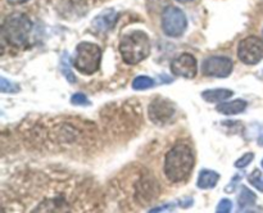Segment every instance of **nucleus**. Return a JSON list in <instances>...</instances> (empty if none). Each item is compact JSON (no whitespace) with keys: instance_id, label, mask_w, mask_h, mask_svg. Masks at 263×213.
Segmentation results:
<instances>
[{"instance_id":"obj_17","label":"nucleus","mask_w":263,"mask_h":213,"mask_svg":"<svg viewBox=\"0 0 263 213\" xmlns=\"http://www.w3.org/2000/svg\"><path fill=\"white\" fill-rule=\"evenodd\" d=\"M248 180H249V182H251V184L253 185L254 187H257V189H258L259 191L263 192L262 175H261V171H259V169H254V171L252 172L251 175H249Z\"/></svg>"},{"instance_id":"obj_7","label":"nucleus","mask_w":263,"mask_h":213,"mask_svg":"<svg viewBox=\"0 0 263 213\" xmlns=\"http://www.w3.org/2000/svg\"><path fill=\"white\" fill-rule=\"evenodd\" d=\"M233 68V61L228 56L221 55L210 56L202 64V72L205 76L218 77V79H225L230 76Z\"/></svg>"},{"instance_id":"obj_4","label":"nucleus","mask_w":263,"mask_h":213,"mask_svg":"<svg viewBox=\"0 0 263 213\" xmlns=\"http://www.w3.org/2000/svg\"><path fill=\"white\" fill-rule=\"evenodd\" d=\"M102 63V49L97 44L82 41L76 46L73 66L81 73L94 74L100 68Z\"/></svg>"},{"instance_id":"obj_15","label":"nucleus","mask_w":263,"mask_h":213,"mask_svg":"<svg viewBox=\"0 0 263 213\" xmlns=\"http://www.w3.org/2000/svg\"><path fill=\"white\" fill-rule=\"evenodd\" d=\"M156 85L154 80L149 76H138L133 81V89L134 90H148Z\"/></svg>"},{"instance_id":"obj_24","label":"nucleus","mask_w":263,"mask_h":213,"mask_svg":"<svg viewBox=\"0 0 263 213\" xmlns=\"http://www.w3.org/2000/svg\"><path fill=\"white\" fill-rule=\"evenodd\" d=\"M261 164H262V167H263V159H262V162H261Z\"/></svg>"},{"instance_id":"obj_14","label":"nucleus","mask_w":263,"mask_h":213,"mask_svg":"<svg viewBox=\"0 0 263 213\" xmlns=\"http://www.w3.org/2000/svg\"><path fill=\"white\" fill-rule=\"evenodd\" d=\"M257 197L251 189L247 186H241V191L238 198V204L240 208H249L256 204Z\"/></svg>"},{"instance_id":"obj_6","label":"nucleus","mask_w":263,"mask_h":213,"mask_svg":"<svg viewBox=\"0 0 263 213\" xmlns=\"http://www.w3.org/2000/svg\"><path fill=\"white\" fill-rule=\"evenodd\" d=\"M238 56L244 64L254 66L263 59V41L257 36H248L239 43Z\"/></svg>"},{"instance_id":"obj_12","label":"nucleus","mask_w":263,"mask_h":213,"mask_svg":"<svg viewBox=\"0 0 263 213\" xmlns=\"http://www.w3.org/2000/svg\"><path fill=\"white\" fill-rule=\"evenodd\" d=\"M220 181V173L212 169H202L198 176L197 186L199 189H212Z\"/></svg>"},{"instance_id":"obj_19","label":"nucleus","mask_w":263,"mask_h":213,"mask_svg":"<svg viewBox=\"0 0 263 213\" xmlns=\"http://www.w3.org/2000/svg\"><path fill=\"white\" fill-rule=\"evenodd\" d=\"M253 158H254L253 153L244 154L243 157H240V158L235 162V167L236 168H244V167H247L252 161H253Z\"/></svg>"},{"instance_id":"obj_22","label":"nucleus","mask_w":263,"mask_h":213,"mask_svg":"<svg viewBox=\"0 0 263 213\" xmlns=\"http://www.w3.org/2000/svg\"><path fill=\"white\" fill-rule=\"evenodd\" d=\"M176 2L181 3V4H186V3H190V2H194V0H176Z\"/></svg>"},{"instance_id":"obj_2","label":"nucleus","mask_w":263,"mask_h":213,"mask_svg":"<svg viewBox=\"0 0 263 213\" xmlns=\"http://www.w3.org/2000/svg\"><path fill=\"white\" fill-rule=\"evenodd\" d=\"M120 53L123 62L130 66L140 63L151 54V41L143 31H133L121 38Z\"/></svg>"},{"instance_id":"obj_8","label":"nucleus","mask_w":263,"mask_h":213,"mask_svg":"<svg viewBox=\"0 0 263 213\" xmlns=\"http://www.w3.org/2000/svg\"><path fill=\"white\" fill-rule=\"evenodd\" d=\"M148 114L152 122L156 123V125L163 126L175 115V107L170 100L158 98V99L153 100L151 103Z\"/></svg>"},{"instance_id":"obj_21","label":"nucleus","mask_w":263,"mask_h":213,"mask_svg":"<svg viewBox=\"0 0 263 213\" xmlns=\"http://www.w3.org/2000/svg\"><path fill=\"white\" fill-rule=\"evenodd\" d=\"M7 2L12 5H17V4H25V3H27L28 0H7Z\"/></svg>"},{"instance_id":"obj_9","label":"nucleus","mask_w":263,"mask_h":213,"mask_svg":"<svg viewBox=\"0 0 263 213\" xmlns=\"http://www.w3.org/2000/svg\"><path fill=\"white\" fill-rule=\"evenodd\" d=\"M197 59L190 53L180 54L171 63V72L175 76L190 80L197 76Z\"/></svg>"},{"instance_id":"obj_10","label":"nucleus","mask_w":263,"mask_h":213,"mask_svg":"<svg viewBox=\"0 0 263 213\" xmlns=\"http://www.w3.org/2000/svg\"><path fill=\"white\" fill-rule=\"evenodd\" d=\"M116 21H117V13L115 9H105L104 12H102L100 14H98L97 17L92 21V28L98 32H107L108 30L115 26Z\"/></svg>"},{"instance_id":"obj_20","label":"nucleus","mask_w":263,"mask_h":213,"mask_svg":"<svg viewBox=\"0 0 263 213\" xmlns=\"http://www.w3.org/2000/svg\"><path fill=\"white\" fill-rule=\"evenodd\" d=\"M231 208H233V203L230 199H222L218 203L217 208H216V212L217 213H229L231 212Z\"/></svg>"},{"instance_id":"obj_16","label":"nucleus","mask_w":263,"mask_h":213,"mask_svg":"<svg viewBox=\"0 0 263 213\" xmlns=\"http://www.w3.org/2000/svg\"><path fill=\"white\" fill-rule=\"evenodd\" d=\"M0 91H2L3 94H7V92L13 94V92L20 91V86L13 84V82L8 81L5 77H2V79H0Z\"/></svg>"},{"instance_id":"obj_13","label":"nucleus","mask_w":263,"mask_h":213,"mask_svg":"<svg viewBox=\"0 0 263 213\" xmlns=\"http://www.w3.org/2000/svg\"><path fill=\"white\" fill-rule=\"evenodd\" d=\"M234 95L233 90L229 89H211L202 92L203 100L208 103H221L230 99Z\"/></svg>"},{"instance_id":"obj_18","label":"nucleus","mask_w":263,"mask_h":213,"mask_svg":"<svg viewBox=\"0 0 263 213\" xmlns=\"http://www.w3.org/2000/svg\"><path fill=\"white\" fill-rule=\"evenodd\" d=\"M71 103L74 105H89L90 100L87 99V96L81 92H76L71 96Z\"/></svg>"},{"instance_id":"obj_1","label":"nucleus","mask_w":263,"mask_h":213,"mask_svg":"<svg viewBox=\"0 0 263 213\" xmlns=\"http://www.w3.org/2000/svg\"><path fill=\"white\" fill-rule=\"evenodd\" d=\"M195 164L193 149L186 144L172 146L164 158V175L172 184L185 181L192 173Z\"/></svg>"},{"instance_id":"obj_11","label":"nucleus","mask_w":263,"mask_h":213,"mask_svg":"<svg viewBox=\"0 0 263 213\" xmlns=\"http://www.w3.org/2000/svg\"><path fill=\"white\" fill-rule=\"evenodd\" d=\"M247 102L243 99H236V100H231V102H226V103H221L216 107V110L218 113H222L225 115H234V114H239V113H243L247 108Z\"/></svg>"},{"instance_id":"obj_5","label":"nucleus","mask_w":263,"mask_h":213,"mask_svg":"<svg viewBox=\"0 0 263 213\" xmlns=\"http://www.w3.org/2000/svg\"><path fill=\"white\" fill-rule=\"evenodd\" d=\"M187 28V18L180 8L168 5L162 13V30L168 37L176 38L182 36Z\"/></svg>"},{"instance_id":"obj_3","label":"nucleus","mask_w":263,"mask_h":213,"mask_svg":"<svg viewBox=\"0 0 263 213\" xmlns=\"http://www.w3.org/2000/svg\"><path fill=\"white\" fill-rule=\"evenodd\" d=\"M32 30V22L25 13H13L5 18L2 26V33L8 44L21 46L27 43Z\"/></svg>"},{"instance_id":"obj_23","label":"nucleus","mask_w":263,"mask_h":213,"mask_svg":"<svg viewBox=\"0 0 263 213\" xmlns=\"http://www.w3.org/2000/svg\"><path fill=\"white\" fill-rule=\"evenodd\" d=\"M258 144H259V145L263 146V135H261V136H259V138H258Z\"/></svg>"}]
</instances>
